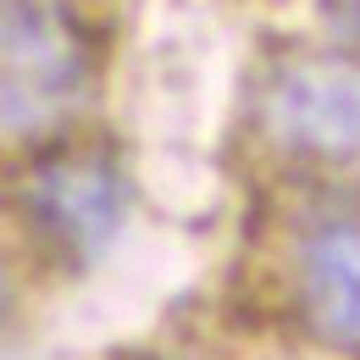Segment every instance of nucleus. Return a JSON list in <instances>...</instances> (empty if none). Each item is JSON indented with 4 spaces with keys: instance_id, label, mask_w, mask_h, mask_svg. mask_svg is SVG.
Listing matches in <instances>:
<instances>
[{
    "instance_id": "f257e3e1",
    "label": "nucleus",
    "mask_w": 360,
    "mask_h": 360,
    "mask_svg": "<svg viewBox=\"0 0 360 360\" xmlns=\"http://www.w3.org/2000/svg\"><path fill=\"white\" fill-rule=\"evenodd\" d=\"M94 84V39L61 0H0V139L61 128Z\"/></svg>"
},
{
    "instance_id": "f03ea898",
    "label": "nucleus",
    "mask_w": 360,
    "mask_h": 360,
    "mask_svg": "<svg viewBox=\"0 0 360 360\" xmlns=\"http://www.w3.org/2000/svg\"><path fill=\"white\" fill-rule=\"evenodd\" d=\"M261 122L271 144L321 167L360 155V67L349 56H294L261 89Z\"/></svg>"
},
{
    "instance_id": "7ed1b4c3",
    "label": "nucleus",
    "mask_w": 360,
    "mask_h": 360,
    "mask_svg": "<svg viewBox=\"0 0 360 360\" xmlns=\"http://www.w3.org/2000/svg\"><path fill=\"white\" fill-rule=\"evenodd\" d=\"M22 205L61 255L94 261L128 222V172L105 150H56L28 172Z\"/></svg>"
},
{
    "instance_id": "20e7f679",
    "label": "nucleus",
    "mask_w": 360,
    "mask_h": 360,
    "mask_svg": "<svg viewBox=\"0 0 360 360\" xmlns=\"http://www.w3.org/2000/svg\"><path fill=\"white\" fill-rule=\"evenodd\" d=\"M294 288L321 344L360 349V211H321L300 227Z\"/></svg>"
},
{
    "instance_id": "39448f33",
    "label": "nucleus",
    "mask_w": 360,
    "mask_h": 360,
    "mask_svg": "<svg viewBox=\"0 0 360 360\" xmlns=\"http://www.w3.org/2000/svg\"><path fill=\"white\" fill-rule=\"evenodd\" d=\"M321 22H327L333 39L360 45V0H321Z\"/></svg>"
},
{
    "instance_id": "423d86ee",
    "label": "nucleus",
    "mask_w": 360,
    "mask_h": 360,
    "mask_svg": "<svg viewBox=\"0 0 360 360\" xmlns=\"http://www.w3.org/2000/svg\"><path fill=\"white\" fill-rule=\"evenodd\" d=\"M0 316H6V277H0Z\"/></svg>"
},
{
    "instance_id": "0eeeda50",
    "label": "nucleus",
    "mask_w": 360,
    "mask_h": 360,
    "mask_svg": "<svg viewBox=\"0 0 360 360\" xmlns=\"http://www.w3.org/2000/svg\"><path fill=\"white\" fill-rule=\"evenodd\" d=\"M167 360H200V355H167Z\"/></svg>"
}]
</instances>
